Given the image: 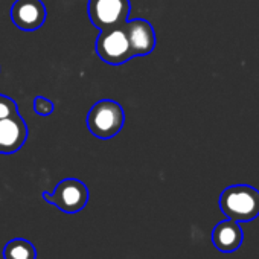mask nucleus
Instances as JSON below:
<instances>
[{
  "label": "nucleus",
  "mask_w": 259,
  "mask_h": 259,
  "mask_svg": "<svg viewBox=\"0 0 259 259\" xmlns=\"http://www.w3.org/2000/svg\"><path fill=\"white\" fill-rule=\"evenodd\" d=\"M55 110V105L51 99L45 98V96H37L34 99V111L40 116H49L52 114Z\"/></svg>",
  "instance_id": "nucleus-11"
},
{
  "label": "nucleus",
  "mask_w": 259,
  "mask_h": 259,
  "mask_svg": "<svg viewBox=\"0 0 259 259\" xmlns=\"http://www.w3.org/2000/svg\"><path fill=\"white\" fill-rule=\"evenodd\" d=\"M41 197L46 203L57 206L66 213H76L85 207L89 201V189L78 179H64L57 185L52 194L45 191Z\"/></svg>",
  "instance_id": "nucleus-4"
},
{
  "label": "nucleus",
  "mask_w": 259,
  "mask_h": 259,
  "mask_svg": "<svg viewBox=\"0 0 259 259\" xmlns=\"http://www.w3.org/2000/svg\"><path fill=\"white\" fill-rule=\"evenodd\" d=\"M242 239H244L242 229L233 220H226L218 223L212 232V242L223 253H232L236 248H239Z\"/></svg>",
  "instance_id": "nucleus-9"
},
{
  "label": "nucleus",
  "mask_w": 259,
  "mask_h": 259,
  "mask_svg": "<svg viewBox=\"0 0 259 259\" xmlns=\"http://www.w3.org/2000/svg\"><path fill=\"white\" fill-rule=\"evenodd\" d=\"M4 257L5 259H35L37 250L34 244L23 238L11 239L5 248H4Z\"/></svg>",
  "instance_id": "nucleus-10"
},
{
  "label": "nucleus",
  "mask_w": 259,
  "mask_h": 259,
  "mask_svg": "<svg viewBox=\"0 0 259 259\" xmlns=\"http://www.w3.org/2000/svg\"><path fill=\"white\" fill-rule=\"evenodd\" d=\"M130 11H132L130 0H89L90 22L99 31L123 26L128 20Z\"/></svg>",
  "instance_id": "nucleus-5"
},
{
  "label": "nucleus",
  "mask_w": 259,
  "mask_h": 259,
  "mask_svg": "<svg viewBox=\"0 0 259 259\" xmlns=\"http://www.w3.org/2000/svg\"><path fill=\"white\" fill-rule=\"evenodd\" d=\"M221 212L233 221H251L259 215V191L248 185H233L220 197Z\"/></svg>",
  "instance_id": "nucleus-1"
},
{
  "label": "nucleus",
  "mask_w": 259,
  "mask_h": 259,
  "mask_svg": "<svg viewBox=\"0 0 259 259\" xmlns=\"http://www.w3.org/2000/svg\"><path fill=\"white\" fill-rule=\"evenodd\" d=\"M128 43L132 46L135 57L150 55L156 48V32L153 25L144 19L126 20L123 25Z\"/></svg>",
  "instance_id": "nucleus-8"
},
{
  "label": "nucleus",
  "mask_w": 259,
  "mask_h": 259,
  "mask_svg": "<svg viewBox=\"0 0 259 259\" xmlns=\"http://www.w3.org/2000/svg\"><path fill=\"white\" fill-rule=\"evenodd\" d=\"M95 51L98 57L110 66H120L135 57L123 26L101 31L96 38Z\"/></svg>",
  "instance_id": "nucleus-3"
},
{
  "label": "nucleus",
  "mask_w": 259,
  "mask_h": 259,
  "mask_svg": "<svg viewBox=\"0 0 259 259\" xmlns=\"http://www.w3.org/2000/svg\"><path fill=\"white\" fill-rule=\"evenodd\" d=\"M19 111L17 102L7 95H0V119Z\"/></svg>",
  "instance_id": "nucleus-12"
},
{
  "label": "nucleus",
  "mask_w": 259,
  "mask_h": 259,
  "mask_svg": "<svg viewBox=\"0 0 259 259\" xmlns=\"http://www.w3.org/2000/svg\"><path fill=\"white\" fill-rule=\"evenodd\" d=\"M28 125L19 111L0 119V154H14L28 141Z\"/></svg>",
  "instance_id": "nucleus-6"
},
{
  "label": "nucleus",
  "mask_w": 259,
  "mask_h": 259,
  "mask_svg": "<svg viewBox=\"0 0 259 259\" xmlns=\"http://www.w3.org/2000/svg\"><path fill=\"white\" fill-rule=\"evenodd\" d=\"M46 7L41 0H16L11 7V20L22 31H37L46 22Z\"/></svg>",
  "instance_id": "nucleus-7"
},
{
  "label": "nucleus",
  "mask_w": 259,
  "mask_h": 259,
  "mask_svg": "<svg viewBox=\"0 0 259 259\" xmlns=\"http://www.w3.org/2000/svg\"><path fill=\"white\" fill-rule=\"evenodd\" d=\"M85 122L89 132L95 138L102 141L111 139L125 123V111L119 102L113 99H101L90 108Z\"/></svg>",
  "instance_id": "nucleus-2"
}]
</instances>
